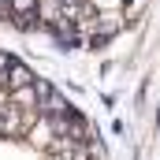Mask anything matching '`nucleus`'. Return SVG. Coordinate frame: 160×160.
Here are the masks:
<instances>
[{
  "mask_svg": "<svg viewBox=\"0 0 160 160\" xmlns=\"http://www.w3.org/2000/svg\"><path fill=\"white\" fill-rule=\"evenodd\" d=\"M52 138H56V134H52V127H48V119H45V116H38V119L26 127V142H30L34 149H41V153L52 145Z\"/></svg>",
  "mask_w": 160,
  "mask_h": 160,
  "instance_id": "nucleus-3",
  "label": "nucleus"
},
{
  "mask_svg": "<svg viewBox=\"0 0 160 160\" xmlns=\"http://www.w3.org/2000/svg\"><path fill=\"white\" fill-rule=\"evenodd\" d=\"M0 134H4V123H0Z\"/></svg>",
  "mask_w": 160,
  "mask_h": 160,
  "instance_id": "nucleus-4",
  "label": "nucleus"
},
{
  "mask_svg": "<svg viewBox=\"0 0 160 160\" xmlns=\"http://www.w3.org/2000/svg\"><path fill=\"white\" fill-rule=\"evenodd\" d=\"M34 97H38V104H34V112L38 116H67L71 112V101L63 97V93H56L48 82H34Z\"/></svg>",
  "mask_w": 160,
  "mask_h": 160,
  "instance_id": "nucleus-1",
  "label": "nucleus"
},
{
  "mask_svg": "<svg viewBox=\"0 0 160 160\" xmlns=\"http://www.w3.org/2000/svg\"><path fill=\"white\" fill-rule=\"evenodd\" d=\"M34 82H38V75H34L26 63H19V60H15V63L8 67V75H4V89H30Z\"/></svg>",
  "mask_w": 160,
  "mask_h": 160,
  "instance_id": "nucleus-2",
  "label": "nucleus"
}]
</instances>
